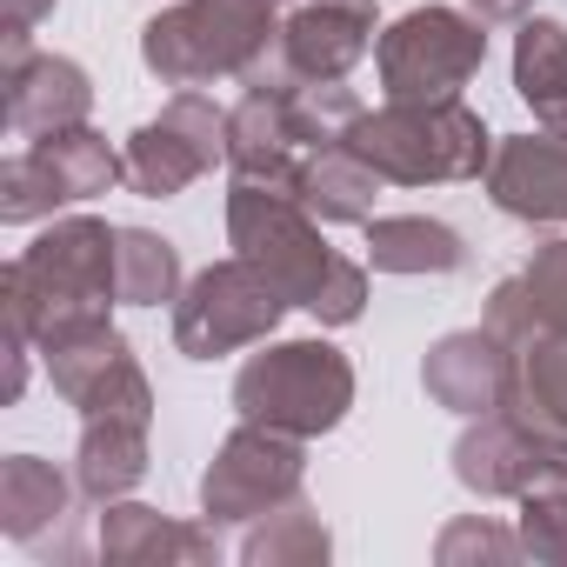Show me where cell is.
I'll return each mask as SVG.
<instances>
[{
	"label": "cell",
	"mask_w": 567,
	"mask_h": 567,
	"mask_svg": "<svg viewBox=\"0 0 567 567\" xmlns=\"http://www.w3.org/2000/svg\"><path fill=\"white\" fill-rule=\"evenodd\" d=\"M227 247L247 254L295 308H308L321 328H348L368 315V267L334 254L321 220L267 181H234L227 194Z\"/></svg>",
	"instance_id": "6da1fadb"
},
{
	"label": "cell",
	"mask_w": 567,
	"mask_h": 567,
	"mask_svg": "<svg viewBox=\"0 0 567 567\" xmlns=\"http://www.w3.org/2000/svg\"><path fill=\"white\" fill-rule=\"evenodd\" d=\"M114 301H121V227H107L101 214L48 220L34 234V247L21 260H8V274H0V308H8V328L28 334L34 348L61 321L107 315Z\"/></svg>",
	"instance_id": "7a4b0ae2"
},
{
	"label": "cell",
	"mask_w": 567,
	"mask_h": 567,
	"mask_svg": "<svg viewBox=\"0 0 567 567\" xmlns=\"http://www.w3.org/2000/svg\"><path fill=\"white\" fill-rule=\"evenodd\" d=\"M381 181L394 187H441V181H481L494 161L487 121L454 94V101H388L361 107V121L341 134Z\"/></svg>",
	"instance_id": "3957f363"
},
{
	"label": "cell",
	"mask_w": 567,
	"mask_h": 567,
	"mask_svg": "<svg viewBox=\"0 0 567 567\" xmlns=\"http://www.w3.org/2000/svg\"><path fill=\"white\" fill-rule=\"evenodd\" d=\"M280 28V0H181L141 28V61L161 87L240 81Z\"/></svg>",
	"instance_id": "277c9868"
},
{
	"label": "cell",
	"mask_w": 567,
	"mask_h": 567,
	"mask_svg": "<svg viewBox=\"0 0 567 567\" xmlns=\"http://www.w3.org/2000/svg\"><path fill=\"white\" fill-rule=\"evenodd\" d=\"M354 408V361L334 341H260L234 374V414L260 427H288L301 441L334 434Z\"/></svg>",
	"instance_id": "5b68a950"
},
{
	"label": "cell",
	"mask_w": 567,
	"mask_h": 567,
	"mask_svg": "<svg viewBox=\"0 0 567 567\" xmlns=\"http://www.w3.org/2000/svg\"><path fill=\"white\" fill-rule=\"evenodd\" d=\"M381 0H280V28L240 74L247 94H295L308 81H348L374 48Z\"/></svg>",
	"instance_id": "8992f818"
},
{
	"label": "cell",
	"mask_w": 567,
	"mask_h": 567,
	"mask_svg": "<svg viewBox=\"0 0 567 567\" xmlns=\"http://www.w3.org/2000/svg\"><path fill=\"white\" fill-rule=\"evenodd\" d=\"M288 308L295 301L280 295L247 254L214 260V267H200L187 280L181 301H174V348L187 361H220V354L260 348V341H274V328H280Z\"/></svg>",
	"instance_id": "52a82bcc"
},
{
	"label": "cell",
	"mask_w": 567,
	"mask_h": 567,
	"mask_svg": "<svg viewBox=\"0 0 567 567\" xmlns=\"http://www.w3.org/2000/svg\"><path fill=\"white\" fill-rule=\"evenodd\" d=\"M487 61V21L461 8H414L374 41L388 101H454Z\"/></svg>",
	"instance_id": "ba28073f"
},
{
	"label": "cell",
	"mask_w": 567,
	"mask_h": 567,
	"mask_svg": "<svg viewBox=\"0 0 567 567\" xmlns=\"http://www.w3.org/2000/svg\"><path fill=\"white\" fill-rule=\"evenodd\" d=\"M114 181H121V154L87 121L61 127V134H41V141H28L8 167H0V220H8V227L54 220V207L94 200Z\"/></svg>",
	"instance_id": "9c48e42d"
},
{
	"label": "cell",
	"mask_w": 567,
	"mask_h": 567,
	"mask_svg": "<svg viewBox=\"0 0 567 567\" xmlns=\"http://www.w3.org/2000/svg\"><path fill=\"white\" fill-rule=\"evenodd\" d=\"M308 481V441L288 434V427H260V421H240L214 461L200 467V514L214 527H234V520H260L267 507L295 501Z\"/></svg>",
	"instance_id": "30bf717a"
},
{
	"label": "cell",
	"mask_w": 567,
	"mask_h": 567,
	"mask_svg": "<svg viewBox=\"0 0 567 567\" xmlns=\"http://www.w3.org/2000/svg\"><path fill=\"white\" fill-rule=\"evenodd\" d=\"M41 361L61 388L68 408L87 414H127V421H154V388L127 348V334L107 321V315H87V321H61L54 334H41Z\"/></svg>",
	"instance_id": "8fae6325"
},
{
	"label": "cell",
	"mask_w": 567,
	"mask_h": 567,
	"mask_svg": "<svg viewBox=\"0 0 567 567\" xmlns=\"http://www.w3.org/2000/svg\"><path fill=\"white\" fill-rule=\"evenodd\" d=\"M454 481L481 501H520L540 487H567V434H554L514 408L474 414L454 441Z\"/></svg>",
	"instance_id": "7c38bea8"
},
{
	"label": "cell",
	"mask_w": 567,
	"mask_h": 567,
	"mask_svg": "<svg viewBox=\"0 0 567 567\" xmlns=\"http://www.w3.org/2000/svg\"><path fill=\"white\" fill-rule=\"evenodd\" d=\"M214 161H227V107H214L207 94L181 87L154 121H141L121 147V181L141 200H174L181 187H194Z\"/></svg>",
	"instance_id": "4fadbf2b"
},
{
	"label": "cell",
	"mask_w": 567,
	"mask_h": 567,
	"mask_svg": "<svg viewBox=\"0 0 567 567\" xmlns=\"http://www.w3.org/2000/svg\"><path fill=\"white\" fill-rule=\"evenodd\" d=\"M421 388L434 408L474 421V414H494L507 408V388H514V348L487 328H461V334H441L421 361Z\"/></svg>",
	"instance_id": "5bb4252c"
},
{
	"label": "cell",
	"mask_w": 567,
	"mask_h": 567,
	"mask_svg": "<svg viewBox=\"0 0 567 567\" xmlns=\"http://www.w3.org/2000/svg\"><path fill=\"white\" fill-rule=\"evenodd\" d=\"M107 567H214L220 560V527L200 520H167L161 507L141 501H107L101 534H94Z\"/></svg>",
	"instance_id": "9a60e30c"
},
{
	"label": "cell",
	"mask_w": 567,
	"mask_h": 567,
	"mask_svg": "<svg viewBox=\"0 0 567 567\" xmlns=\"http://www.w3.org/2000/svg\"><path fill=\"white\" fill-rule=\"evenodd\" d=\"M487 200L514 220H534V227H560L567 220V134H514V141H494V161H487Z\"/></svg>",
	"instance_id": "2e32d148"
},
{
	"label": "cell",
	"mask_w": 567,
	"mask_h": 567,
	"mask_svg": "<svg viewBox=\"0 0 567 567\" xmlns=\"http://www.w3.org/2000/svg\"><path fill=\"white\" fill-rule=\"evenodd\" d=\"M0 114L21 141H41V134H61V127H81L94 114V81L81 61L68 54H28L21 68L0 74Z\"/></svg>",
	"instance_id": "e0dca14e"
},
{
	"label": "cell",
	"mask_w": 567,
	"mask_h": 567,
	"mask_svg": "<svg viewBox=\"0 0 567 567\" xmlns=\"http://www.w3.org/2000/svg\"><path fill=\"white\" fill-rule=\"evenodd\" d=\"M301 127H295V101L288 94H240L227 107V167L234 181H267V187H288L301 181Z\"/></svg>",
	"instance_id": "ac0fdd59"
},
{
	"label": "cell",
	"mask_w": 567,
	"mask_h": 567,
	"mask_svg": "<svg viewBox=\"0 0 567 567\" xmlns=\"http://www.w3.org/2000/svg\"><path fill=\"white\" fill-rule=\"evenodd\" d=\"M141 481H147V421L87 414L81 441H74V487H81V501L107 507V501H127Z\"/></svg>",
	"instance_id": "d6986e66"
},
{
	"label": "cell",
	"mask_w": 567,
	"mask_h": 567,
	"mask_svg": "<svg viewBox=\"0 0 567 567\" xmlns=\"http://www.w3.org/2000/svg\"><path fill=\"white\" fill-rule=\"evenodd\" d=\"M381 174L348 147V141H328V147H308L301 161V181H295V200L321 220V227H368L374 220V200H381Z\"/></svg>",
	"instance_id": "ffe728a7"
},
{
	"label": "cell",
	"mask_w": 567,
	"mask_h": 567,
	"mask_svg": "<svg viewBox=\"0 0 567 567\" xmlns=\"http://www.w3.org/2000/svg\"><path fill=\"white\" fill-rule=\"evenodd\" d=\"M74 494H81L74 474H61L54 461L8 454L0 461V534L21 540V547H41V534L74 514Z\"/></svg>",
	"instance_id": "44dd1931"
},
{
	"label": "cell",
	"mask_w": 567,
	"mask_h": 567,
	"mask_svg": "<svg viewBox=\"0 0 567 567\" xmlns=\"http://www.w3.org/2000/svg\"><path fill=\"white\" fill-rule=\"evenodd\" d=\"M368 267L374 274H454L467 267V240L434 214H381L368 220Z\"/></svg>",
	"instance_id": "7402d4cb"
},
{
	"label": "cell",
	"mask_w": 567,
	"mask_h": 567,
	"mask_svg": "<svg viewBox=\"0 0 567 567\" xmlns=\"http://www.w3.org/2000/svg\"><path fill=\"white\" fill-rule=\"evenodd\" d=\"M514 94L534 107L540 127L567 134V28L527 14L514 34Z\"/></svg>",
	"instance_id": "603a6c76"
},
{
	"label": "cell",
	"mask_w": 567,
	"mask_h": 567,
	"mask_svg": "<svg viewBox=\"0 0 567 567\" xmlns=\"http://www.w3.org/2000/svg\"><path fill=\"white\" fill-rule=\"evenodd\" d=\"M334 554V534L321 520V507L308 494L267 507L260 520H247V540H240V560L247 567H321Z\"/></svg>",
	"instance_id": "cb8c5ba5"
},
{
	"label": "cell",
	"mask_w": 567,
	"mask_h": 567,
	"mask_svg": "<svg viewBox=\"0 0 567 567\" xmlns=\"http://www.w3.org/2000/svg\"><path fill=\"white\" fill-rule=\"evenodd\" d=\"M507 408L567 434V334L554 328H534L520 348H514V388H507Z\"/></svg>",
	"instance_id": "d4e9b609"
},
{
	"label": "cell",
	"mask_w": 567,
	"mask_h": 567,
	"mask_svg": "<svg viewBox=\"0 0 567 567\" xmlns=\"http://www.w3.org/2000/svg\"><path fill=\"white\" fill-rule=\"evenodd\" d=\"M187 274L174 240H161L154 227H121V308H161L181 301Z\"/></svg>",
	"instance_id": "484cf974"
},
{
	"label": "cell",
	"mask_w": 567,
	"mask_h": 567,
	"mask_svg": "<svg viewBox=\"0 0 567 567\" xmlns=\"http://www.w3.org/2000/svg\"><path fill=\"white\" fill-rule=\"evenodd\" d=\"M520 554H527V547H520V527H501L494 514H461V520H447L441 540H434V560H441V567H467V560L507 567V560H520Z\"/></svg>",
	"instance_id": "4316f807"
},
{
	"label": "cell",
	"mask_w": 567,
	"mask_h": 567,
	"mask_svg": "<svg viewBox=\"0 0 567 567\" xmlns=\"http://www.w3.org/2000/svg\"><path fill=\"white\" fill-rule=\"evenodd\" d=\"M520 288H527L534 328L567 334V234H554V240H540V247H534V260L520 267Z\"/></svg>",
	"instance_id": "83f0119b"
},
{
	"label": "cell",
	"mask_w": 567,
	"mask_h": 567,
	"mask_svg": "<svg viewBox=\"0 0 567 567\" xmlns=\"http://www.w3.org/2000/svg\"><path fill=\"white\" fill-rule=\"evenodd\" d=\"M520 547L547 567H567V487L520 494Z\"/></svg>",
	"instance_id": "f1b7e54d"
},
{
	"label": "cell",
	"mask_w": 567,
	"mask_h": 567,
	"mask_svg": "<svg viewBox=\"0 0 567 567\" xmlns=\"http://www.w3.org/2000/svg\"><path fill=\"white\" fill-rule=\"evenodd\" d=\"M481 328H487V334H501L507 348H520V341L534 334V308H527L520 274H514V280H501V288L487 295V315H481Z\"/></svg>",
	"instance_id": "f546056e"
},
{
	"label": "cell",
	"mask_w": 567,
	"mask_h": 567,
	"mask_svg": "<svg viewBox=\"0 0 567 567\" xmlns=\"http://www.w3.org/2000/svg\"><path fill=\"white\" fill-rule=\"evenodd\" d=\"M534 8H540V0H467V14L487 21V28H520Z\"/></svg>",
	"instance_id": "4dcf8cb0"
},
{
	"label": "cell",
	"mask_w": 567,
	"mask_h": 567,
	"mask_svg": "<svg viewBox=\"0 0 567 567\" xmlns=\"http://www.w3.org/2000/svg\"><path fill=\"white\" fill-rule=\"evenodd\" d=\"M54 14V0H0V28L8 34H34V21Z\"/></svg>",
	"instance_id": "1f68e13d"
}]
</instances>
